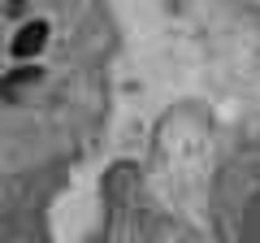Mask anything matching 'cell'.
Wrapping results in <instances>:
<instances>
[{
	"label": "cell",
	"instance_id": "cell-1",
	"mask_svg": "<svg viewBox=\"0 0 260 243\" xmlns=\"http://www.w3.org/2000/svg\"><path fill=\"white\" fill-rule=\"evenodd\" d=\"M44 39H48V26H44V22H30V26L18 31L13 52H18V56H30V52H39V48H44Z\"/></svg>",
	"mask_w": 260,
	"mask_h": 243
}]
</instances>
